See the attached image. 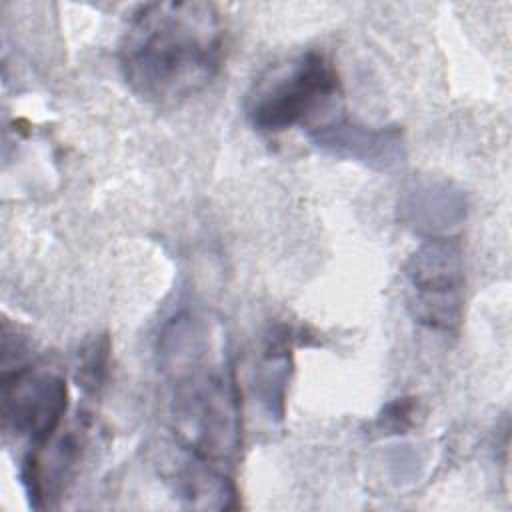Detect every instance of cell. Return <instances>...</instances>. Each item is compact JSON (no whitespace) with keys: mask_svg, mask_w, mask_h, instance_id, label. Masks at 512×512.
I'll return each mask as SVG.
<instances>
[{"mask_svg":"<svg viewBox=\"0 0 512 512\" xmlns=\"http://www.w3.org/2000/svg\"><path fill=\"white\" fill-rule=\"evenodd\" d=\"M308 136L326 154L378 172L396 170L406 160V140L400 126H366L348 118H334L314 126Z\"/></svg>","mask_w":512,"mask_h":512,"instance_id":"7","label":"cell"},{"mask_svg":"<svg viewBox=\"0 0 512 512\" xmlns=\"http://www.w3.org/2000/svg\"><path fill=\"white\" fill-rule=\"evenodd\" d=\"M418 410H420L418 398L414 396L396 398L384 406L376 424L384 434H404L416 424Z\"/></svg>","mask_w":512,"mask_h":512,"instance_id":"12","label":"cell"},{"mask_svg":"<svg viewBox=\"0 0 512 512\" xmlns=\"http://www.w3.org/2000/svg\"><path fill=\"white\" fill-rule=\"evenodd\" d=\"M112 342L106 332L86 338L74 354V382L86 394H96L110 370Z\"/></svg>","mask_w":512,"mask_h":512,"instance_id":"11","label":"cell"},{"mask_svg":"<svg viewBox=\"0 0 512 512\" xmlns=\"http://www.w3.org/2000/svg\"><path fill=\"white\" fill-rule=\"evenodd\" d=\"M156 356L176 442L198 462L234 464L242 448V408L222 326L196 312H178L162 326Z\"/></svg>","mask_w":512,"mask_h":512,"instance_id":"1","label":"cell"},{"mask_svg":"<svg viewBox=\"0 0 512 512\" xmlns=\"http://www.w3.org/2000/svg\"><path fill=\"white\" fill-rule=\"evenodd\" d=\"M178 494L192 508H238V490L224 468L198 460L178 474Z\"/></svg>","mask_w":512,"mask_h":512,"instance_id":"10","label":"cell"},{"mask_svg":"<svg viewBox=\"0 0 512 512\" xmlns=\"http://www.w3.org/2000/svg\"><path fill=\"white\" fill-rule=\"evenodd\" d=\"M340 94L334 62L318 50L302 52L262 76L246 96V118L260 132H284L314 118Z\"/></svg>","mask_w":512,"mask_h":512,"instance_id":"3","label":"cell"},{"mask_svg":"<svg viewBox=\"0 0 512 512\" xmlns=\"http://www.w3.org/2000/svg\"><path fill=\"white\" fill-rule=\"evenodd\" d=\"M88 444L90 420L82 416L64 428L60 426L42 446L28 450L20 466V478L30 506L38 510L56 506L80 472Z\"/></svg>","mask_w":512,"mask_h":512,"instance_id":"6","label":"cell"},{"mask_svg":"<svg viewBox=\"0 0 512 512\" xmlns=\"http://www.w3.org/2000/svg\"><path fill=\"white\" fill-rule=\"evenodd\" d=\"M292 330L274 326L264 340L256 368L254 394L270 420L280 422L286 410V392L292 372Z\"/></svg>","mask_w":512,"mask_h":512,"instance_id":"9","label":"cell"},{"mask_svg":"<svg viewBox=\"0 0 512 512\" xmlns=\"http://www.w3.org/2000/svg\"><path fill=\"white\" fill-rule=\"evenodd\" d=\"M222 60L220 12L198 0L138 6L118 46V66L128 88L156 106H174L202 92L218 76Z\"/></svg>","mask_w":512,"mask_h":512,"instance_id":"2","label":"cell"},{"mask_svg":"<svg viewBox=\"0 0 512 512\" xmlns=\"http://www.w3.org/2000/svg\"><path fill=\"white\" fill-rule=\"evenodd\" d=\"M400 220L424 238L450 236L466 218L464 192L446 180H414L398 204Z\"/></svg>","mask_w":512,"mask_h":512,"instance_id":"8","label":"cell"},{"mask_svg":"<svg viewBox=\"0 0 512 512\" xmlns=\"http://www.w3.org/2000/svg\"><path fill=\"white\" fill-rule=\"evenodd\" d=\"M404 278L410 288L408 306L414 320L436 332H458L464 304V256L460 242L452 236L424 238L408 256Z\"/></svg>","mask_w":512,"mask_h":512,"instance_id":"4","label":"cell"},{"mask_svg":"<svg viewBox=\"0 0 512 512\" xmlns=\"http://www.w3.org/2000/svg\"><path fill=\"white\" fill-rule=\"evenodd\" d=\"M68 408V386L60 372L18 364L4 368L0 386L2 430L24 438L30 448L48 442L62 426Z\"/></svg>","mask_w":512,"mask_h":512,"instance_id":"5","label":"cell"},{"mask_svg":"<svg viewBox=\"0 0 512 512\" xmlns=\"http://www.w3.org/2000/svg\"><path fill=\"white\" fill-rule=\"evenodd\" d=\"M24 348V342L20 340V338H16L14 340V350H22ZM12 352H10V338H6L4 334H2V356H10ZM22 354L24 352H16V356H14V366H18V364H24V358H22Z\"/></svg>","mask_w":512,"mask_h":512,"instance_id":"13","label":"cell"}]
</instances>
